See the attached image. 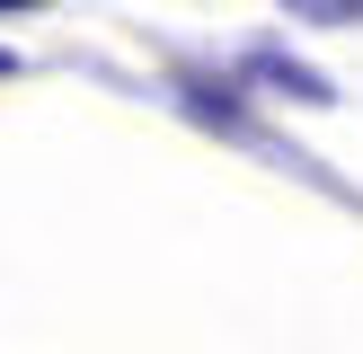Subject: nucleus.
Instances as JSON below:
<instances>
[{
	"label": "nucleus",
	"mask_w": 363,
	"mask_h": 354,
	"mask_svg": "<svg viewBox=\"0 0 363 354\" xmlns=\"http://www.w3.org/2000/svg\"><path fill=\"white\" fill-rule=\"evenodd\" d=\"M293 18H319V27H354V18H363V9H354V0H301V9H293Z\"/></svg>",
	"instance_id": "obj_2"
},
{
	"label": "nucleus",
	"mask_w": 363,
	"mask_h": 354,
	"mask_svg": "<svg viewBox=\"0 0 363 354\" xmlns=\"http://www.w3.org/2000/svg\"><path fill=\"white\" fill-rule=\"evenodd\" d=\"M9 71H18V53H9V45H0V80H9Z\"/></svg>",
	"instance_id": "obj_3"
},
{
	"label": "nucleus",
	"mask_w": 363,
	"mask_h": 354,
	"mask_svg": "<svg viewBox=\"0 0 363 354\" xmlns=\"http://www.w3.org/2000/svg\"><path fill=\"white\" fill-rule=\"evenodd\" d=\"M248 71H257V80H275V98H301V106H328V98H337L311 62H293V53H275V45H248Z\"/></svg>",
	"instance_id": "obj_1"
}]
</instances>
